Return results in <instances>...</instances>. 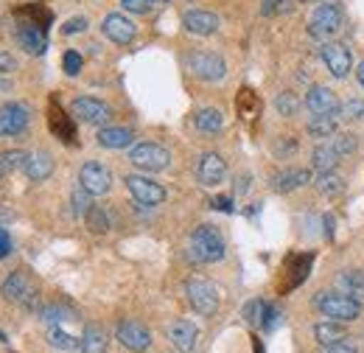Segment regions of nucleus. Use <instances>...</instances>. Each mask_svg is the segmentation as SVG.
Returning <instances> with one entry per match:
<instances>
[{"label": "nucleus", "instance_id": "32", "mask_svg": "<svg viewBox=\"0 0 364 353\" xmlns=\"http://www.w3.org/2000/svg\"><path fill=\"white\" fill-rule=\"evenodd\" d=\"M48 339H50V345H53V348H59V351H76V348L82 345V339H76V337L65 334L62 328H53V331L48 334Z\"/></svg>", "mask_w": 364, "mask_h": 353}, {"label": "nucleus", "instance_id": "3", "mask_svg": "<svg viewBox=\"0 0 364 353\" xmlns=\"http://www.w3.org/2000/svg\"><path fill=\"white\" fill-rule=\"evenodd\" d=\"M342 31V9L336 3H322L309 20V34L314 40L331 43Z\"/></svg>", "mask_w": 364, "mask_h": 353}, {"label": "nucleus", "instance_id": "6", "mask_svg": "<svg viewBox=\"0 0 364 353\" xmlns=\"http://www.w3.org/2000/svg\"><path fill=\"white\" fill-rule=\"evenodd\" d=\"M132 166H137L140 172H166L171 166V152L157 146V143H137L135 149L129 152Z\"/></svg>", "mask_w": 364, "mask_h": 353}, {"label": "nucleus", "instance_id": "33", "mask_svg": "<svg viewBox=\"0 0 364 353\" xmlns=\"http://www.w3.org/2000/svg\"><path fill=\"white\" fill-rule=\"evenodd\" d=\"M85 221H87V227H90L92 233H107V230H109V216H107L101 208H90Z\"/></svg>", "mask_w": 364, "mask_h": 353}, {"label": "nucleus", "instance_id": "20", "mask_svg": "<svg viewBox=\"0 0 364 353\" xmlns=\"http://www.w3.org/2000/svg\"><path fill=\"white\" fill-rule=\"evenodd\" d=\"M17 43H20V48H23L26 53H43L48 48V40H46V34H43V28H37V26H31V23L17 26Z\"/></svg>", "mask_w": 364, "mask_h": 353}, {"label": "nucleus", "instance_id": "30", "mask_svg": "<svg viewBox=\"0 0 364 353\" xmlns=\"http://www.w3.org/2000/svg\"><path fill=\"white\" fill-rule=\"evenodd\" d=\"M309 135H314V137H333L336 135V115H314L309 121Z\"/></svg>", "mask_w": 364, "mask_h": 353}, {"label": "nucleus", "instance_id": "16", "mask_svg": "<svg viewBox=\"0 0 364 353\" xmlns=\"http://www.w3.org/2000/svg\"><path fill=\"white\" fill-rule=\"evenodd\" d=\"M182 26L188 34H196V37H210L219 31V17L210 14V11H202V9H191L185 11L182 17Z\"/></svg>", "mask_w": 364, "mask_h": 353}, {"label": "nucleus", "instance_id": "8", "mask_svg": "<svg viewBox=\"0 0 364 353\" xmlns=\"http://www.w3.org/2000/svg\"><path fill=\"white\" fill-rule=\"evenodd\" d=\"M124 182H127V188H129V194L135 196V202H137V205H146V208H154V205H160V202L166 199V188H163L160 182H154V179H149V176L127 174V176H124Z\"/></svg>", "mask_w": 364, "mask_h": 353}, {"label": "nucleus", "instance_id": "42", "mask_svg": "<svg viewBox=\"0 0 364 353\" xmlns=\"http://www.w3.org/2000/svg\"><path fill=\"white\" fill-rule=\"evenodd\" d=\"M65 314H68L65 309H59V306H50V309L43 311V320H48V322H62V320H68Z\"/></svg>", "mask_w": 364, "mask_h": 353}, {"label": "nucleus", "instance_id": "26", "mask_svg": "<svg viewBox=\"0 0 364 353\" xmlns=\"http://www.w3.org/2000/svg\"><path fill=\"white\" fill-rule=\"evenodd\" d=\"M82 353H104L107 351V334L98 325H87L82 334Z\"/></svg>", "mask_w": 364, "mask_h": 353}, {"label": "nucleus", "instance_id": "41", "mask_svg": "<svg viewBox=\"0 0 364 353\" xmlns=\"http://www.w3.org/2000/svg\"><path fill=\"white\" fill-rule=\"evenodd\" d=\"M280 320H283L280 309H274V306H269V303H267V311H264V322H261V325H264L267 331H272V328H277V325H280Z\"/></svg>", "mask_w": 364, "mask_h": 353}, {"label": "nucleus", "instance_id": "10", "mask_svg": "<svg viewBox=\"0 0 364 353\" xmlns=\"http://www.w3.org/2000/svg\"><path fill=\"white\" fill-rule=\"evenodd\" d=\"M322 62L331 70V76H336V79H345L350 73V68H353V56H350L348 45L333 43V40L322 43Z\"/></svg>", "mask_w": 364, "mask_h": 353}, {"label": "nucleus", "instance_id": "49", "mask_svg": "<svg viewBox=\"0 0 364 353\" xmlns=\"http://www.w3.org/2000/svg\"><path fill=\"white\" fill-rule=\"evenodd\" d=\"M151 3H168V0H151Z\"/></svg>", "mask_w": 364, "mask_h": 353}, {"label": "nucleus", "instance_id": "7", "mask_svg": "<svg viewBox=\"0 0 364 353\" xmlns=\"http://www.w3.org/2000/svg\"><path fill=\"white\" fill-rule=\"evenodd\" d=\"M3 297H6L9 303H20V306L34 309L37 289H34L31 278H28L23 269H17V272H11V275L6 278V283H3Z\"/></svg>", "mask_w": 364, "mask_h": 353}, {"label": "nucleus", "instance_id": "28", "mask_svg": "<svg viewBox=\"0 0 364 353\" xmlns=\"http://www.w3.org/2000/svg\"><path fill=\"white\" fill-rule=\"evenodd\" d=\"M336 286L342 289V295H359V297H364V272H342L336 278Z\"/></svg>", "mask_w": 364, "mask_h": 353}, {"label": "nucleus", "instance_id": "44", "mask_svg": "<svg viewBox=\"0 0 364 353\" xmlns=\"http://www.w3.org/2000/svg\"><path fill=\"white\" fill-rule=\"evenodd\" d=\"M280 3H283V0H261V11H264L267 17H272L274 11L280 9Z\"/></svg>", "mask_w": 364, "mask_h": 353}, {"label": "nucleus", "instance_id": "38", "mask_svg": "<svg viewBox=\"0 0 364 353\" xmlns=\"http://www.w3.org/2000/svg\"><path fill=\"white\" fill-rule=\"evenodd\" d=\"M62 65H65V73H68V76H76V73L82 70L85 59H82V53H79V51H68V53H65V59H62Z\"/></svg>", "mask_w": 364, "mask_h": 353}, {"label": "nucleus", "instance_id": "17", "mask_svg": "<svg viewBox=\"0 0 364 353\" xmlns=\"http://www.w3.org/2000/svg\"><path fill=\"white\" fill-rule=\"evenodd\" d=\"M168 339L171 345L180 353H193L196 351V342H199V328L188 320H177L171 328H168Z\"/></svg>", "mask_w": 364, "mask_h": 353}, {"label": "nucleus", "instance_id": "40", "mask_svg": "<svg viewBox=\"0 0 364 353\" xmlns=\"http://www.w3.org/2000/svg\"><path fill=\"white\" fill-rule=\"evenodd\" d=\"M82 31H87V17H73V20H68L65 26H62V34H82Z\"/></svg>", "mask_w": 364, "mask_h": 353}, {"label": "nucleus", "instance_id": "48", "mask_svg": "<svg viewBox=\"0 0 364 353\" xmlns=\"http://www.w3.org/2000/svg\"><path fill=\"white\" fill-rule=\"evenodd\" d=\"M356 79H359V85L364 88V62L359 65V70H356Z\"/></svg>", "mask_w": 364, "mask_h": 353}, {"label": "nucleus", "instance_id": "11", "mask_svg": "<svg viewBox=\"0 0 364 353\" xmlns=\"http://www.w3.org/2000/svg\"><path fill=\"white\" fill-rule=\"evenodd\" d=\"M115 337H118V342H121L127 351H132V353L149 351V345H151V334H149V328L140 325L137 320H124V322L118 325Z\"/></svg>", "mask_w": 364, "mask_h": 353}, {"label": "nucleus", "instance_id": "34", "mask_svg": "<svg viewBox=\"0 0 364 353\" xmlns=\"http://www.w3.org/2000/svg\"><path fill=\"white\" fill-rule=\"evenodd\" d=\"M274 107H277V112H280V115H297L300 101H297L291 93H280V95L274 98Z\"/></svg>", "mask_w": 364, "mask_h": 353}, {"label": "nucleus", "instance_id": "27", "mask_svg": "<svg viewBox=\"0 0 364 353\" xmlns=\"http://www.w3.org/2000/svg\"><path fill=\"white\" fill-rule=\"evenodd\" d=\"M26 160H28V154L20 152V149L0 152V176H9L14 174V172H20V169H26Z\"/></svg>", "mask_w": 364, "mask_h": 353}, {"label": "nucleus", "instance_id": "47", "mask_svg": "<svg viewBox=\"0 0 364 353\" xmlns=\"http://www.w3.org/2000/svg\"><path fill=\"white\" fill-rule=\"evenodd\" d=\"M213 205H216V208H222V211H230V199H216Z\"/></svg>", "mask_w": 364, "mask_h": 353}, {"label": "nucleus", "instance_id": "46", "mask_svg": "<svg viewBox=\"0 0 364 353\" xmlns=\"http://www.w3.org/2000/svg\"><path fill=\"white\" fill-rule=\"evenodd\" d=\"M325 353H359V351H356V348H350V345H342V342H339V345H331Z\"/></svg>", "mask_w": 364, "mask_h": 353}, {"label": "nucleus", "instance_id": "22", "mask_svg": "<svg viewBox=\"0 0 364 353\" xmlns=\"http://www.w3.org/2000/svg\"><path fill=\"white\" fill-rule=\"evenodd\" d=\"M26 174H28V179H34V182L48 179V176L53 174V157H50L48 152H34V154H28V160H26Z\"/></svg>", "mask_w": 364, "mask_h": 353}, {"label": "nucleus", "instance_id": "39", "mask_svg": "<svg viewBox=\"0 0 364 353\" xmlns=\"http://www.w3.org/2000/svg\"><path fill=\"white\" fill-rule=\"evenodd\" d=\"M121 6L127 9V11H132V14H149L151 11V0H121Z\"/></svg>", "mask_w": 364, "mask_h": 353}, {"label": "nucleus", "instance_id": "2", "mask_svg": "<svg viewBox=\"0 0 364 353\" xmlns=\"http://www.w3.org/2000/svg\"><path fill=\"white\" fill-rule=\"evenodd\" d=\"M314 303L328 320H336V322H353L362 317V303L356 297H348L339 292H319Z\"/></svg>", "mask_w": 364, "mask_h": 353}, {"label": "nucleus", "instance_id": "37", "mask_svg": "<svg viewBox=\"0 0 364 353\" xmlns=\"http://www.w3.org/2000/svg\"><path fill=\"white\" fill-rule=\"evenodd\" d=\"M264 311H267V303H264V300H252V303H247L244 317H247V322L261 325V322H264Z\"/></svg>", "mask_w": 364, "mask_h": 353}, {"label": "nucleus", "instance_id": "9", "mask_svg": "<svg viewBox=\"0 0 364 353\" xmlns=\"http://www.w3.org/2000/svg\"><path fill=\"white\" fill-rule=\"evenodd\" d=\"M79 185L90 194V196H104L109 188H112V174H109V169L107 166H101V163H85L82 166V172H79Z\"/></svg>", "mask_w": 364, "mask_h": 353}, {"label": "nucleus", "instance_id": "36", "mask_svg": "<svg viewBox=\"0 0 364 353\" xmlns=\"http://www.w3.org/2000/svg\"><path fill=\"white\" fill-rule=\"evenodd\" d=\"M90 194L79 185L76 191H73V211H76V216H87V211H90Z\"/></svg>", "mask_w": 364, "mask_h": 353}, {"label": "nucleus", "instance_id": "45", "mask_svg": "<svg viewBox=\"0 0 364 353\" xmlns=\"http://www.w3.org/2000/svg\"><path fill=\"white\" fill-rule=\"evenodd\" d=\"M9 250H11V238H9V233L0 227V258L9 255Z\"/></svg>", "mask_w": 364, "mask_h": 353}, {"label": "nucleus", "instance_id": "15", "mask_svg": "<svg viewBox=\"0 0 364 353\" xmlns=\"http://www.w3.org/2000/svg\"><path fill=\"white\" fill-rule=\"evenodd\" d=\"M101 31H104V37H109L112 43H118V45H129L137 34L135 23H132L129 17H124V14H118V11L104 17Z\"/></svg>", "mask_w": 364, "mask_h": 353}, {"label": "nucleus", "instance_id": "24", "mask_svg": "<svg viewBox=\"0 0 364 353\" xmlns=\"http://www.w3.org/2000/svg\"><path fill=\"white\" fill-rule=\"evenodd\" d=\"M311 163H314L317 172H333V169H336V163H339V152H336L333 140L319 143L317 149L311 152Z\"/></svg>", "mask_w": 364, "mask_h": 353}, {"label": "nucleus", "instance_id": "14", "mask_svg": "<svg viewBox=\"0 0 364 353\" xmlns=\"http://www.w3.org/2000/svg\"><path fill=\"white\" fill-rule=\"evenodd\" d=\"M28 107L23 104H3L0 107V137H14L28 127Z\"/></svg>", "mask_w": 364, "mask_h": 353}, {"label": "nucleus", "instance_id": "50", "mask_svg": "<svg viewBox=\"0 0 364 353\" xmlns=\"http://www.w3.org/2000/svg\"><path fill=\"white\" fill-rule=\"evenodd\" d=\"M303 3H317V0H303Z\"/></svg>", "mask_w": 364, "mask_h": 353}, {"label": "nucleus", "instance_id": "43", "mask_svg": "<svg viewBox=\"0 0 364 353\" xmlns=\"http://www.w3.org/2000/svg\"><path fill=\"white\" fill-rule=\"evenodd\" d=\"M11 70H17V59L11 53H3L0 51V73H11Z\"/></svg>", "mask_w": 364, "mask_h": 353}, {"label": "nucleus", "instance_id": "12", "mask_svg": "<svg viewBox=\"0 0 364 353\" xmlns=\"http://www.w3.org/2000/svg\"><path fill=\"white\" fill-rule=\"evenodd\" d=\"M70 112H73L79 121H85V124H92V127H101V124H107V121H109V115H112V110H109L104 101H98V98H90V95H82V98H76V101L70 104Z\"/></svg>", "mask_w": 364, "mask_h": 353}, {"label": "nucleus", "instance_id": "23", "mask_svg": "<svg viewBox=\"0 0 364 353\" xmlns=\"http://www.w3.org/2000/svg\"><path fill=\"white\" fill-rule=\"evenodd\" d=\"M193 124H196V130L202 135H219L222 127H225V115L216 107H205V110H199L193 115Z\"/></svg>", "mask_w": 364, "mask_h": 353}, {"label": "nucleus", "instance_id": "18", "mask_svg": "<svg viewBox=\"0 0 364 353\" xmlns=\"http://www.w3.org/2000/svg\"><path fill=\"white\" fill-rule=\"evenodd\" d=\"M306 107L311 115H336L339 112V101L336 93L328 88H311L306 95Z\"/></svg>", "mask_w": 364, "mask_h": 353}, {"label": "nucleus", "instance_id": "1", "mask_svg": "<svg viewBox=\"0 0 364 353\" xmlns=\"http://www.w3.org/2000/svg\"><path fill=\"white\" fill-rule=\"evenodd\" d=\"M191 258L196 264H216L225 258V238L213 224H199L191 236Z\"/></svg>", "mask_w": 364, "mask_h": 353}, {"label": "nucleus", "instance_id": "21", "mask_svg": "<svg viewBox=\"0 0 364 353\" xmlns=\"http://www.w3.org/2000/svg\"><path fill=\"white\" fill-rule=\"evenodd\" d=\"M95 137H98V146L104 149H127L135 140L132 130H124V127H101Z\"/></svg>", "mask_w": 364, "mask_h": 353}, {"label": "nucleus", "instance_id": "31", "mask_svg": "<svg viewBox=\"0 0 364 353\" xmlns=\"http://www.w3.org/2000/svg\"><path fill=\"white\" fill-rule=\"evenodd\" d=\"M342 121H364V101L362 98H350L345 104H339V112H336Z\"/></svg>", "mask_w": 364, "mask_h": 353}, {"label": "nucleus", "instance_id": "25", "mask_svg": "<svg viewBox=\"0 0 364 353\" xmlns=\"http://www.w3.org/2000/svg\"><path fill=\"white\" fill-rule=\"evenodd\" d=\"M314 339H317L319 345H325V348H331V345H339V342L345 339V328H342L336 320L319 322V325H314Z\"/></svg>", "mask_w": 364, "mask_h": 353}, {"label": "nucleus", "instance_id": "19", "mask_svg": "<svg viewBox=\"0 0 364 353\" xmlns=\"http://www.w3.org/2000/svg\"><path fill=\"white\" fill-rule=\"evenodd\" d=\"M306 182H311V172L309 169H286V172L272 176V188L277 194H291V191L303 188Z\"/></svg>", "mask_w": 364, "mask_h": 353}, {"label": "nucleus", "instance_id": "13", "mask_svg": "<svg viewBox=\"0 0 364 353\" xmlns=\"http://www.w3.org/2000/svg\"><path fill=\"white\" fill-rule=\"evenodd\" d=\"M196 176H199V182L208 185V188L222 185L225 176H228V163H225V157L216 154V152H205V154L199 157V163H196Z\"/></svg>", "mask_w": 364, "mask_h": 353}, {"label": "nucleus", "instance_id": "35", "mask_svg": "<svg viewBox=\"0 0 364 353\" xmlns=\"http://www.w3.org/2000/svg\"><path fill=\"white\" fill-rule=\"evenodd\" d=\"M333 146H336L339 157H345V154H353V152H356V135H350V132L333 135Z\"/></svg>", "mask_w": 364, "mask_h": 353}, {"label": "nucleus", "instance_id": "4", "mask_svg": "<svg viewBox=\"0 0 364 353\" xmlns=\"http://www.w3.org/2000/svg\"><path fill=\"white\" fill-rule=\"evenodd\" d=\"M185 292H188L191 309L196 311V314L210 317V314L219 311V289H216L210 280H205V278H191L188 286H185Z\"/></svg>", "mask_w": 364, "mask_h": 353}, {"label": "nucleus", "instance_id": "29", "mask_svg": "<svg viewBox=\"0 0 364 353\" xmlns=\"http://www.w3.org/2000/svg\"><path fill=\"white\" fill-rule=\"evenodd\" d=\"M317 188H319V194H325V196H336V194L345 191V179L336 174V169H333V172H319Z\"/></svg>", "mask_w": 364, "mask_h": 353}, {"label": "nucleus", "instance_id": "5", "mask_svg": "<svg viewBox=\"0 0 364 353\" xmlns=\"http://www.w3.org/2000/svg\"><path fill=\"white\" fill-rule=\"evenodd\" d=\"M188 70L202 79V82H222L225 73H228V65L219 53H210V51H193L188 59H185Z\"/></svg>", "mask_w": 364, "mask_h": 353}]
</instances>
